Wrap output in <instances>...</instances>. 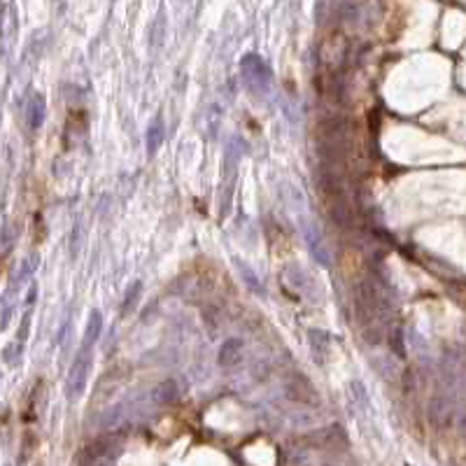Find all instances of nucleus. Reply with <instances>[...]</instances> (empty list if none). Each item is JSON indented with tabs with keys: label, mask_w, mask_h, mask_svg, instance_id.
Listing matches in <instances>:
<instances>
[{
	"label": "nucleus",
	"mask_w": 466,
	"mask_h": 466,
	"mask_svg": "<svg viewBox=\"0 0 466 466\" xmlns=\"http://www.w3.org/2000/svg\"><path fill=\"white\" fill-rule=\"evenodd\" d=\"M243 354V343L238 338H231L224 343V347L219 350V364L222 366H233Z\"/></svg>",
	"instance_id": "423d86ee"
},
{
	"label": "nucleus",
	"mask_w": 466,
	"mask_h": 466,
	"mask_svg": "<svg viewBox=\"0 0 466 466\" xmlns=\"http://www.w3.org/2000/svg\"><path fill=\"white\" fill-rule=\"evenodd\" d=\"M45 112H47V103H45V98H42L40 94H35L33 98H30L28 110H26V116H28V126H30V131H38V128L42 126V121H45Z\"/></svg>",
	"instance_id": "20e7f679"
},
{
	"label": "nucleus",
	"mask_w": 466,
	"mask_h": 466,
	"mask_svg": "<svg viewBox=\"0 0 466 466\" xmlns=\"http://www.w3.org/2000/svg\"><path fill=\"white\" fill-rule=\"evenodd\" d=\"M38 261H40L38 256H30V259L23 261V263H21V271H19V275H17V282H23V280H26L28 275L35 271V263H38Z\"/></svg>",
	"instance_id": "f8f14e48"
},
{
	"label": "nucleus",
	"mask_w": 466,
	"mask_h": 466,
	"mask_svg": "<svg viewBox=\"0 0 466 466\" xmlns=\"http://www.w3.org/2000/svg\"><path fill=\"white\" fill-rule=\"evenodd\" d=\"M310 345H312V352H317V347L322 350V359H324V352H327L329 347V334H324L320 329H310Z\"/></svg>",
	"instance_id": "9b49d317"
},
{
	"label": "nucleus",
	"mask_w": 466,
	"mask_h": 466,
	"mask_svg": "<svg viewBox=\"0 0 466 466\" xmlns=\"http://www.w3.org/2000/svg\"><path fill=\"white\" fill-rule=\"evenodd\" d=\"M301 226H303V238H305V243H308V250H310L312 259L320 263V266H329L331 256H329L327 245H324V241H322L320 231L315 229V224L305 222V219H301Z\"/></svg>",
	"instance_id": "7ed1b4c3"
},
{
	"label": "nucleus",
	"mask_w": 466,
	"mask_h": 466,
	"mask_svg": "<svg viewBox=\"0 0 466 466\" xmlns=\"http://www.w3.org/2000/svg\"><path fill=\"white\" fill-rule=\"evenodd\" d=\"M101 331H103V315L101 310H94L89 317L87 331H84V338L82 343H89V345H96V341L101 338Z\"/></svg>",
	"instance_id": "0eeeda50"
},
{
	"label": "nucleus",
	"mask_w": 466,
	"mask_h": 466,
	"mask_svg": "<svg viewBox=\"0 0 466 466\" xmlns=\"http://www.w3.org/2000/svg\"><path fill=\"white\" fill-rule=\"evenodd\" d=\"M207 121H210V128H207V133H210V138L217 136V126H219V108L212 105L210 112H207Z\"/></svg>",
	"instance_id": "ddd939ff"
},
{
	"label": "nucleus",
	"mask_w": 466,
	"mask_h": 466,
	"mask_svg": "<svg viewBox=\"0 0 466 466\" xmlns=\"http://www.w3.org/2000/svg\"><path fill=\"white\" fill-rule=\"evenodd\" d=\"M140 294H143V282H133V285L128 287L126 296H124V305H121V312H124V315H128V312L138 305Z\"/></svg>",
	"instance_id": "9d476101"
},
{
	"label": "nucleus",
	"mask_w": 466,
	"mask_h": 466,
	"mask_svg": "<svg viewBox=\"0 0 466 466\" xmlns=\"http://www.w3.org/2000/svg\"><path fill=\"white\" fill-rule=\"evenodd\" d=\"M10 315H12V303L8 301V296H5V301H3V327H8Z\"/></svg>",
	"instance_id": "4468645a"
},
{
	"label": "nucleus",
	"mask_w": 466,
	"mask_h": 466,
	"mask_svg": "<svg viewBox=\"0 0 466 466\" xmlns=\"http://www.w3.org/2000/svg\"><path fill=\"white\" fill-rule=\"evenodd\" d=\"M241 75H243V82H245V87H247L250 94L268 96L271 84H273V72L259 54H247V57H243Z\"/></svg>",
	"instance_id": "f257e3e1"
},
{
	"label": "nucleus",
	"mask_w": 466,
	"mask_h": 466,
	"mask_svg": "<svg viewBox=\"0 0 466 466\" xmlns=\"http://www.w3.org/2000/svg\"><path fill=\"white\" fill-rule=\"evenodd\" d=\"M175 396H177V383L175 380H163L154 392V398L159 403H170V401H175Z\"/></svg>",
	"instance_id": "1a4fd4ad"
},
{
	"label": "nucleus",
	"mask_w": 466,
	"mask_h": 466,
	"mask_svg": "<svg viewBox=\"0 0 466 466\" xmlns=\"http://www.w3.org/2000/svg\"><path fill=\"white\" fill-rule=\"evenodd\" d=\"M163 138H165V126H163V119L161 116H154V121L147 128V154H156L159 147L163 145Z\"/></svg>",
	"instance_id": "39448f33"
},
{
	"label": "nucleus",
	"mask_w": 466,
	"mask_h": 466,
	"mask_svg": "<svg viewBox=\"0 0 466 466\" xmlns=\"http://www.w3.org/2000/svg\"><path fill=\"white\" fill-rule=\"evenodd\" d=\"M236 266H238V273H241V278L245 280V285L250 287V292H254V294H259V296H263V287H261V280L256 278V273L252 271V268L247 266V263H243V261H238L236 259Z\"/></svg>",
	"instance_id": "6e6552de"
},
{
	"label": "nucleus",
	"mask_w": 466,
	"mask_h": 466,
	"mask_svg": "<svg viewBox=\"0 0 466 466\" xmlns=\"http://www.w3.org/2000/svg\"><path fill=\"white\" fill-rule=\"evenodd\" d=\"M91 359H94V345L82 343V347H79V352L75 354V361H72L70 373H68V394H70V398H77L84 392V387H87Z\"/></svg>",
	"instance_id": "f03ea898"
}]
</instances>
